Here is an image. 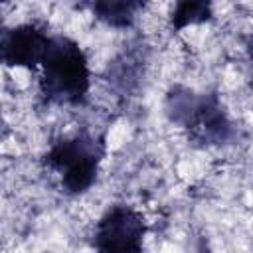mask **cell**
I'll return each mask as SVG.
<instances>
[{
    "label": "cell",
    "mask_w": 253,
    "mask_h": 253,
    "mask_svg": "<svg viewBox=\"0 0 253 253\" xmlns=\"http://www.w3.org/2000/svg\"><path fill=\"white\" fill-rule=\"evenodd\" d=\"M245 51H247V59H249V65L253 71V34L245 38Z\"/></svg>",
    "instance_id": "cell-8"
},
{
    "label": "cell",
    "mask_w": 253,
    "mask_h": 253,
    "mask_svg": "<svg viewBox=\"0 0 253 253\" xmlns=\"http://www.w3.org/2000/svg\"><path fill=\"white\" fill-rule=\"evenodd\" d=\"M142 8H144V4L134 2V0H99V2L89 4V10L93 12V16L97 20H101L103 24L117 28V30L130 28L136 22L138 12Z\"/></svg>",
    "instance_id": "cell-6"
},
{
    "label": "cell",
    "mask_w": 253,
    "mask_h": 253,
    "mask_svg": "<svg viewBox=\"0 0 253 253\" xmlns=\"http://www.w3.org/2000/svg\"><path fill=\"white\" fill-rule=\"evenodd\" d=\"M53 34L38 22H24L4 28L0 38V57L6 67L40 69Z\"/></svg>",
    "instance_id": "cell-5"
},
{
    "label": "cell",
    "mask_w": 253,
    "mask_h": 253,
    "mask_svg": "<svg viewBox=\"0 0 253 253\" xmlns=\"http://www.w3.org/2000/svg\"><path fill=\"white\" fill-rule=\"evenodd\" d=\"M164 113L172 125L184 128L200 146H225L237 138V126L217 93H198L174 85L166 93Z\"/></svg>",
    "instance_id": "cell-1"
},
{
    "label": "cell",
    "mask_w": 253,
    "mask_h": 253,
    "mask_svg": "<svg viewBox=\"0 0 253 253\" xmlns=\"http://www.w3.org/2000/svg\"><path fill=\"white\" fill-rule=\"evenodd\" d=\"M107 156L105 134L79 130L71 136H61L51 142L42 162L59 178V188L67 196H81L89 192L101 172Z\"/></svg>",
    "instance_id": "cell-3"
},
{
    "label": "cell",
    "mask_w": 253,
    "mask_h": 253,
    "mask_svg": "<svg viewBox=\"0 0 253 253\" xmlns=\"http://www.w3.org/2000/svg\"><path fill=\"white\" fill-rule=\"evenodd\" d=\"M40 95L49 105L81 107L91 91V65L83 47L69 36L53 34L40 65Z\"/></svg>",
    "instance_id": "cell-2"
},
{
    "label": "cell",
    "mask_w": 253,
    "mask_h": 253,
    "mask_svg": "<svg viewBox=\"0 0 253 253\" xmlns=\"http://www.w3.org/2000/svg\"><path fill=\"white\" fill-rule=\"evenodd\" d=\"M211 18H213V10L210 2L182 0V2H176L170 12V28L172 32H182L190 26L206 24Z\"/></svg>",
    "instance_id": "cell-7"
},
{
    "label": "cell",
    "mask_w": 253,
    "mask_h": 253,
    "mask_svg": "<svg viewBox=\"0 0 253 253\" xmlns=\"http://www.w3.org/2000/svg\"><path fill=\"white\" fill-rule=\"evenodd\" d=\"M146 221L138 210L115 204L103 211L93 229V253H144Z\"/></svg>",
    "instance_id": "cell-4"
}]
</instances>
